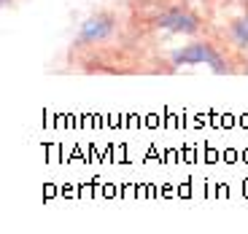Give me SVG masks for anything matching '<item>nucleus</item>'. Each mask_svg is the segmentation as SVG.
I'll use <instances>...</instances> for the list:
<instances>
[{
  "mask_svg": "<svg viewBox=\"0 0 248 234\" xmlns=\"http://www.w3.org/2000/svg\"><path fill=\"white\" fill-rule=\"evenodd\" d=\"M173 62L175 65H208L213 73H224V62H221V54H218L213 46L208 44H189L184 46L181 51L173 54Z\"/></svg>",
  "mask_w": 248,
  "mask_h": 234,
  "instance_id": "obj_1",
  "label": "nucleus"
},
{
  "mask_svg": "<svg viewBox=\"0 0 248 234\" xmlns=\"http://www.w3.org/2000/svg\"><path fill=\"white\" fill-rule=\"evenodd\" d=\"M230 38L235 41L237 46H248V14L232 22V27H230Z\"/></svg>",
  "mask_w": 248,
  "mask_h": 234,
  "instance_id": "obj_4",
  "label": "nucleus"
},
{
  "mask_svg": "<svg viewBox=\"0 0 248 234\" xmlns=\"http://www.w3.org/2000/svg\"><path fill=\"white\" fill-rule=\"evenodd\" d=\"M156 25L165 27V30L170 32H181V35H192V32L200 30V19L192 16V14H186V11H165L156 16Z\"/></svg>",
  "mask_w": 248,
  "mask_h": 234,
  "instance_id": "obj_2",
  "label": "nucleus"
},
{
  "mask_svg": "<svg viewBox=\"0 0 248 234\" xmlns=\"http://www.w3.org/2000/svg\"><path fill=\"white\" fill-rule=\"evenodd\" d=\"M113 32V19L111 16H89L78 30V44H97L106 41Z\"/></svg>",
  "mask_w": 248,
  "mask_h": 234,
  "instance_id": "obj_3",
  "label": "nucleus"
}]
</instances>
